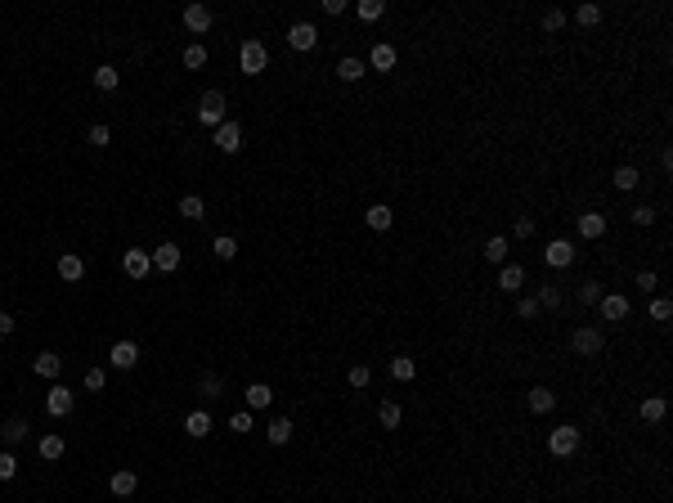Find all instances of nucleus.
I'll use <instances>...</instances> for the list:
<instances>
[{"instance_id":"ddd939ff","label":"nucleus","mask_w":673,"mask_h":503,"mask_svg":"<svg viewBox=\"0 0 673 503\" xmlns=\"http://www.w3.org/2000/svg\"><path fill=\"white\" fill-rule=\"evenodd\" d=\"M498 288H503V292H521V288H525V265H498Z\"/></svg>"},{"instance_id":"c85d7f7f","label":"nucleus","mask_w":673,"mask_h":503,"mask_svg":"<svg viewBox=\"0 0 673 503\" xmlns=\"http://www.w3.org/2000/svg\"><path fill=\"white\" fill-rule=\"evenodd\" d=\"M202 212H207V203L198 194H184V198H180V216H184V221H202Z\"/></svg>"},{"instance_id":"f8f14e48","label":"nucleus","mask_w":673,"mask_h":503,"mask_svg":"<svg viewBox=\"0 0 673 503\" xmlns=\"http://www.w3.org/2000/svg\"><path fill=\"white\" fill-rule=\"evenodd\" d=\"M184 27L198 32V36L211 32V9H207V5H184Z\"/></svg>"},{"instance_id":"473e14b6","label":"nucleus","mask_w":673,"mask_h":503,"mask_svg":"<svg viewBox=\"0 0 673 503\" xmlns=\"http://www.w3.org/2000/svg\"><path fill=\"white\" fill-rule=\"evenodd\" d=\"M534 301H539V310H561V301H566V297L552 288V283H548V288H539V297H534Z\"/></svg>"},{"instance_id":"09e8293b","label":"nucleus","mask_w":673,"mask_h":503,"mask_svg":"<svg viewBox=\"0 0 673 503\" xmlns=\"http://www.w3.org/2000/svg\"><path fill=\"white\" fill-rule=\"evenodd\" d=\"M198 391H202V395H220V377H216V373H202Z\"/></svg>"},{"instance_id":"2f4dec72","label":"nucleus","mask_w":673,"mask_h":503,"mask_svg":"<svg viewBox=\"0 0 673 503\" xmlns=\"http://www.w3.org/2000/svg\"><path fill=\"white\" fill-rule=\"evenodd\" d=\"M638 185H642L638 167H620V171H615V189H624V194H629V189H638Z\"/></svg>"},{"instance_id":"9b49d317","label":"nucleus","mask_w":673,"mask_h":503,"mask_svg":"<svg viewBox=\"0 0 673 503\" xmlns=\"http://www.w3.org/2000/svg\"><path fill=\"white\" fill-rule=\"evenodd\" d=\"M45 409H50L54 418H68V414H72V391H68V386H50V395H45Z\"/></svg>"},{"instance_id":"a878e982","label":"nucleus","mask_w":673,"mask_h":503,"mask_svg":"<svg viewBox=\"0 0 673 503\" xmlns=\"http://www.w3.org/2000/svg\"><path fill=\"white\" fill-rule=\"evenodd\" d=\"M642 423H660L669 414V404H665V395H647V400H642Z\"/></svg>"},{"instance_id":"7c9ffc66","label":"nucleus","mask_w":673,"mask_h":503,"mask_svg":"<svg viewBox=\"0 0 673 503\" xmlns=\"http://www.w3.org/2000/svg\"><path fill=\"white\" fill-rule=\"evenodd\" d=\"M265 436H270V445H288V441H292V423H288V418H274Z\"/></svg>"},{"instance_id":"5701e85b","label":"nucleus","mask_w":673,"mask_h":503,"mask_svg":"<svg viewBox=\"0 0 673 503\" xmlns=\"http://www.w3.org/2000/svg\"><path fill=\"white\" fill-rule=\"evenodd\" d=\"M377 423H382L386 432H395V427L404 423V409H400L395 400H382V404H377Z\"/></svg>"},{"instance_id":"f03ea898","label":"nucleus","mask_w":673,"mask_h":503,"mask_svg":"<svg viewBox=\"0 0 673 503\" xmlns=\"http://www.w3.org/2000/svg\"><path fill=\"white\" fill-rule=\"evenodd\" d=\"M570 346H575V355H602L606 350V337H602V328H575L570 333Z\"/></svg>"},{"instance_id":"dca6fc26","label":"nucleus","mask_w":673,"mask_h":503,"mask_svg":"<svg viewBox=\"0 0 673 503\" xmlns=\"http://www.w3.org/2000/svg\"><path fill=\"white\" fill-rule=\"evenodd\" d=\"M135 486H139V477H135V472H126V468L108 477V490H112L117 499H130V495H135Z\"/></svg>"},{"instance_id":"f3484780","label":"nucleus","mask_w":673,"mask_h":503,"mask_svg":"<svg viewBox=\"0 0 673 503\" xmlns=\"http://www.w3.org/2000/svg\"><path fill=\"white\" fill-rule=\"evenodd\" d=\"M32 368H36V377H50V382H54V377L63 373V359L54 355V350H41V355L32 359Z\"/></svg>"},{"instance_id":"aec40b11","label":"nucleus","mask_w":673,"mask_h":503,"mask_svg":"<svg viewBox=\"0 0 673 503\" xmlns=\"http://www.w3.org/2000/svg\"><path fill=\"white\" fill-rule=\"evenodd\" d=\"M153 265H157V270H166V274H175L180 270V248H175V243H162V248L153 252Z\"/></svg>"},{"instance_id":"39448f33","label":"nucleus","mask_w":673,"mask_h":503,"mask_svg":"<svg viewBox=\"0 0 673 503\" xmlns=\"http://www.w3.org/2000/svg\"><path fill=\"white\" fill-rule=\"evenodd\" d=\"M543 261L552 265V270H566V265H575V243L570 239H552L543 248Z\"/></svg>"},{"instance_id":"bb28decb","label":"nucleus","mask_w":673,"mask_h":503,"mask_svg":"<svg viewBox=\"0 0 673 503\" xmlns=\"http://www.w3.org/2000/svg\"><path fill=\"white\" fill-rule=\"evenodd\" d=\"M391 377L395 382H413V377H418V364H413L409 355H395L391 359Z\"/></svg>"},{"instance_id":"9d476101","label":"nucleus","mask_w":673,"mask_h":503,"mask_svg":"<svg viewBox=\"0 0 673 503\" xmlns=\"http://www.w3.org/2000/svg\"><path fill=\"white\" fill-rule=\"evenodd\" d=\"M108 364L112 368H135L139 364V346L135 341H117V346L108 350Z\"/></svg>"},{"instance_id":"603ef678","label":"nucleus","mask_w":673,"mask_h":503,"mask_svg":"<svg viewBox=\"0 0 673 503\" xmlns=\"http://www.w3.org/2000/svg\"><path fill=\"white\" fill-rule=\"evenodd\" d=\"M229 427H234V432H252V409L234 414V418H229Z\"/></svg>"},{"instance_id":"393cba45","label":"nucleus","mask_w":673,"mask_h":503,"mask_svg":"<svg viewBox=\"0 0 673 503\" xmlns=\"http://www.w3.org/2000/svg\"><path fill=\"white\" fill-rule=\"evenodd\" d=\"M270 404H274V391H270L265 382H252V386H247V409L256 414V409H270Z\"/></svg>"},{"instance_id":"4468645a","label":"nucleus","mask_w":673,"mask_h":503,"mask_svg":"<svg viewBox=\"0 0 673 503\" xmlns=\"http://www.w3.org/2000/svg\"><path fill=\"white\" fill-rule=\"evenodd\" d=\"M575 230H579V239H602V234H606V216L602 212H584L579 221H575Z\"/></svg>"},{"instance_id":"3c124183","label":"nucleus","mask_w":673,"mask_h":503,"mask_svg":"<svg viewBox=\"0 0 673 503\" xmlns=\"http://www.w3.org/2000/svg\"><path fill=\"white\" fill-rule=\"evenodd\" d=\"M516 315H521V319H534V315H539V301H534V297H521Z\"/></svg>"},{"instance_id":"49530a36","label":"nucleus","mask_w":673,"mask_h":503,"mask_svg":"<svg viewBox=\"0 0 673 503\" xmlns=\"http://www.w3.org/2000/svg\"><path fill=\"white\" fill-rule=\"evenodd\" d=\"M561 27H566V14H561V9H548V14H543V32H561Z\"/></svg>"},{"instance_id":"f257e3e1","label":"nucleus","mask_w":673,"mask_h":503,"mask_svg":"<svg viewBox=\"0 0 673 503\" xmlns=\"http://www.w3.org/2000/svg\"><path fill=\"white\" fill-rule=\"evenodd\" d=\"M548 450H552L557 459H570V454L579 450V432H575V423L552 427V436H548Z\"/></svg>"},{"instance_id":"f704fd0d","label":"nucleus","mask_w":673,"mask_h":503,"mask_svg":"<svg viewBox=\"0 0 673 503\" xmlns=\"http://www.w3.org/2000/svg\"><path fill=\"white\" fill-rule=\"evenodd\" d=\"M575 23H579V27H597V23H602V5H579V9H575Z\"/></svg>"},{"instance_id":"a211bd4d","label":"nucleus","mask_w":673,"mask_h":503,"mask_svg":"<svg viewBox=\"0 0 673 503\" xmlns=\"http://www.w3.org/2000/svg\"><path fill=\"white\" fill-rule=\"evenodd\" d=\"M368 63H373L377 72H391V68H395V45H391V41H377L373 54H368Z\"/></svg>"},{"instance_id":"8fccbe9b","label":"nucleus","mask_w":673,"mask_h":503,"mask_svg":"<svg viewBox=\"0 0 673 503\" xmlns=\"http://www.w3.org/2000/svg\"><path fill=\"white\" fill-rule=\"evenodd\" d=\"M656 283H660L656 270H642V274H638V288H642V292H656Z\"/></svg>"},{"instance_id":"864d4df0","label":"nucleus","mask_w":673,"mask_h":503,"mask_svg":"<svg viewBox=\"0 0 673 503\" xmlns=\"http://www.w3.org/2000/svg\"><path fill=\"white\" fill-rule=\"evenodd\" d=\"M14 315H9V310H0V337H9V333H14Z\"/></svg>"},{"instance_id":"a19ab883","label":"nucleus","mask_w":673,"mask_h":503,"mask_svg":"<svg viewBox=\"0 0 673 503\" xmlns=\"http://www.w3.org/2000/svg\"><path fill=\"white\" fill-rule=\"evenodd\" d=\"M216 256H220V261H234V256H238V243L229 239V234H220V239H216V248H211Z\"/></svg>"},{"instance_id":"2eb2a0df","label":"nucleus","mask_w":673,"mask_h":503,"mask_svg":"<svg viewBox=\"0 0 673 503\" xmlns=\"http://www.w3.org/2000/svg\"><path fill=\"white\" fill-rule=\"evenodd\" d=\"M59 279H68V283H81L85 279V261L77 252H63L59 256Z\"/></svg>"},{"instance_id":"de8ad7c7","label":"nucleus","mask_w":673,"mask_h":503,"mask_svg":"<svg viewBox=\"0 0 673 503\" xmlns=\"http://www.w3.org/2000/svg\"><path fill=\"white\" fill-rule=\"evenodd\" d=\"M103 382H108L103 368H90V373H85V391H103Z\"/></svg>"},{"instance_id":"4c0bfd02","label":"nucleus","mask_w":673,"mask_h":503,"mask_svg":"<svg viewBox=\"0 0 673 503\" xmlns=\"http://www.w3.org/2000/svg\"><path fill=\"white\" fill-rule=\"evenodd\" d=\"M180 59H184V68H202V63H207V50H202V45H184V54H180Z\"/></svg>"},{"instance_id":"79ce46f5","label":"nucleus","mask_w":673,"mask_h":503,"mask_svg":"<svg viewBox=\"0 0 673 503\" xmlns=\"http://www.w3.org/2000/svg\"><path fill=\"white\" fill-rule=\"evenodd\" d=\"M669 315H673V301L669 297H651V319H656V324H665Z\"/></svg>"},{"instance_id":"412c9836","label":"nucleus","mask_w":673,"mask_h":503,"mask_svg":"<svg viewBox=\"0 0 673 503\" xmlns=\"http://www.w3.org/2000/svg\"><path fill=\"white\" fill-rule=\"evenodd\" d=\"M364 221L373 225V230H391V225H395V212H391L386 203H373V207L364 212Z\"/></svg>"},{"instance_id":"5fc2aeb1","label":"nucleus","mask_w":673,"mask_h":503,"mask_svg":"<svg viewBox=\"0 0 673 503\" xmlns=\"http://www.w3.org/2000/svg\"><path fill=\"white\" fill-rule=\"evenodd\" d=\"M530 234H534V221H530V216H521V221H516V239H530Z\"/></svg>"},{"instance_id":"72a5a7b5","label":"nucleus","mask_w":673,"mask_h":503,"mask_svg":"<svg viewBox=\"0 0 673 503\" xmlns=\"http://www.w3.org/2000/svg\"><path fill=\"white\" fill-rule=\"evenodd\" d=\"M41 459H50V463H54V459H63V436H54V432H50V436H41Z\"/></svg>"},{"instance_id":"37998d69","label":"nucleus","mask_w":673,"mask_h":503,"mask_svg":"<svg viewBox=\"0 0 673 503\" xmlns=\"http://www.w3.org/2000/svg\"><path fill=\"white\" fill-rule=\"evenodd\" d=\"M629 221L647 230V225H656V207H647V203H642V207H633V216H629Z\"/></svg>"},{"instance_id":"58836bf2","label":"nucleus","mask_w":673,"mask_h":503,"mask_svg":"<svg viewBox=\"0 0 673 503\" xmlns=\"http://www.w3.org/2000/svg\"><path fill=\"white\" fill-rule=\"evenodd\" d=\"M346 377H350V386H355V391H364V386L373 382V368H368V364H355Z\"/></svg>"},{"instance_id":"a18cd8bd","label":"nucleus","mask_w":673,"mask_h":503,"mask_svg":"<svg viewBox=\"0 0 673 503\" xmlns=\"http://www.w3.org/2000/svg\"><path fill=\"white\" fill-rule=\"evenodd\" d=\"M90 144H94V148H108V144H112V130L103 126V121H99V126H90Z\"/></svg>"},{"instance_id":"ea45409f","label":"nucleus","mask_w":673,"mask_h":503,"mask_svg":"<svg viewBox=\"0 0 673 503\" xmlns=\"http://www.w3.org/2000/svg\"><path fill=\"white\" fill-rule=\"evenodd\" d=\"M18 477V459L14 450H0V481H14Z\"/></svg>"},{"instance_id":"423d86ee","label":"nucleus","mask_w":673,"mask_h":503,"mask_svg":"<svg viewBox=\"0 0 673 503\" xmlns=\"http://www.w3.org/2000/svg\"><path fill=\"white\" fill-rule=\"evenodd\" d=\"M216 148H220V153H238L243 148V126L238 121H220V126H216Z\"/></svg>"},{"instance_id":"1a4fd4ad","label":"nucleus","mask_w":673,"mask_h":503,"mask_svg":"<svg viewBox=\"0 0 673 503\" xmlns=\"http://www.w3.org/2000/svg\"><path fill=\"white\" fill-rule=\"evenodd\" d=\"M288 45H292V50H315V45H319L315 23H292L288 27Z\"/></svg>"},{"instance_id":"6ab92c4d","label":"nucleus","mask_w":673,"mask_h":503,"mask_svg":"<svg viewBox=\"0 0 673 503\" xmlns=\"http://www.w3.org/2000/svg\"><path fill=\"white\" fill-rule=\"evenodd\" d=\"M0 441H5V450H9V445H23L27 441V418H5V427H0Z\"/></svg>"},{"instance_id":"cd10ccee","label":"nucleus","mask_w":673,"mask_h":503,"mask_svg":"<svg viewBox=\"0 0 673 503\" xmlns=\"http://www.w3.org/2000/svg\"><path fill=\"white\" fill-rule=\"evenodd\" d=\"M485 261L489 265H507V239L503 234H494V239L485 243Z\"/></svg>"},{"instance_id":"6e6d98bb","label":"nucleus","mask_w":673,"mask_h":503,"mask_svg":"<svg viewBox=\"0 0 673 503\" xmlns=\"http://www.w3.org/2000/svg\"><path fill=\"white\" fill-rule=\"evenodd\" d=\"M324 14H346V0H324Z\"/></svg>"},{"instance_id":"e433bc0d","label":"nucleus","mask_w":673,"mask_h":503,"mask_svg":"<svg viewBox=\"0 0 673 503\" xmlns=\"http://www.w3.org/2000/svg\"><path fill=\"white\" fill-rule=\"evenodd\" d=\"M382 14H386L382 0H359V18H364V23H377Z\"/></svg>"},{"instance_id":"c03bdc74","label":"nucleus","mask_w":673,"mask_h":503,"mask_svg":"<svg viewBox=\"0 0 673 503\" xmlns=\"http://www.w3.org/2000/svg\"><path fill=\"white\" fill-rule=\"evenodd\" d=\"M579 301H584V306H597V301H602V283H584V288H579Z\"/></svg>"},{"instance_id":"c756f323","label":"nucleus","mask_w":673,"mask_h":503,"mask_svg":"<svg viewBox=\"0 0 673 503\" xmlns=\"http://www.w3.org/2000/svg\"><path fill=\"white\" fill-rule=\"evenodd\" d=\"M117 81H121V72L112 68V63H103V68H94V85H99V90H117Z\"/></svg>"},{"instance_id":"6e6552de","label":"nucleus","mask_w":673,"mask_h":503,"mask_svg":"<svg viewBox=\"0 0 673 503\" xmlns=\"http://www.w3.org/2000/svg\"><path fill=\"white\" fill-rule=\"evenodd\" d=\"M121 270H126L130 279H148V270H153V256H148L144 248H130L126 256H121Z\"/></svg>"},{"instance_id":"c9c22d12","label":"nucleus","mask_w":673,"mask_h":503,"mask_svg":"<svg viewBox=\"0 0 673 503\" xmlns=\"http://www.w3.org/2000/svg\"><path fill=\"white\" fill-rule=\"evenodd\" d=\"M337 77L341 81H359V77H364V63H359V59H341L337 63Z\"/></svg>"},{"instance_id":"7ed1b4c3","label":"nucleus","mask_w":673,"mask_h":503,"mask_svg":"<svg viewBox=\"0 0 673 503\" xmlns=\"http://www.w3.org/2000/svg\"><path fill=\"white\" fill-rule=\"evenodd\" d=\"M265 63H270V50H265L261 41H243V50H238V68L247 72V77H256V72H265Z\"/></svg>"},{"instance_id":"20e7f679","label":"nucleus","mask_w":673,"mask_h":503,"mask_svg":"<svg viewBox=\"0 0 673 503\" xmlns=\"http://www.w3.org/2000/svg\"><path fill=\"white\" fill-rule=\"evenodd\" d=\"M198 121H202V126H220V121H225V94L220 90L202 94V103H198Z\"/></svg>"},{"instance_id":"b1692460","label":"nucleus","mask_w":673,"mask_h":503,"mask_svg":"<svg viewBox=\"0 0 673 503\" xmlns=\"http://www.w3.org/2000/svg\"><path fill=\"white\" fill-rule=\"evenodd\" d=\"M184 432L193 436V441H202V436L211 432V414H207V409H193V414L184 418Z\"/></svg>"},{"instance_id":"4be33fe9","label":"nucleus","mask_w":673,"mask_h":503,"mask_svg":"<svg viewBox=\"0 0 673 503\" xmlns=\"http://www.w3.org/2000/svg\"><path fill=\"white\" fill-rule=\"evenodd\" d=\"M525 404H530V414H552V404H557V395L548 391V386H534V391L525 395Z\"/></svg>"},{"instance_id":"0eeeda50","label":"nucleus","mask_w":673,"mask_h":503,"mask_svg":"<svg viewBox=\"0 0 673 503\" xmlns=\"http://www.w3.org/2000/svg\"><path fill=\"white\" fill-rule=\"evenodd\" d=\"M597 310H602V319H611V324H620V319H629V297H620V292H602V301H597Z\"/></svg>"}]
</instances>
